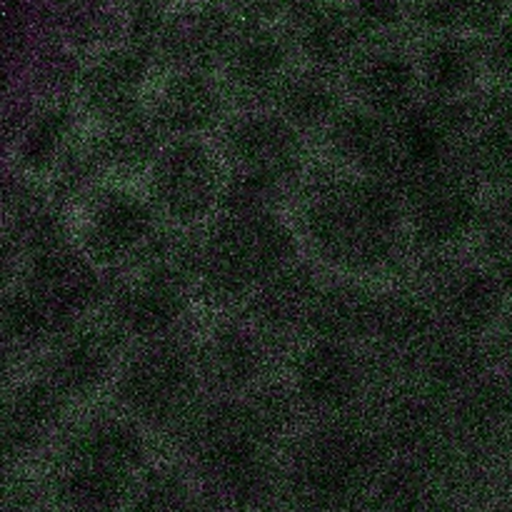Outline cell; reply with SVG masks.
I'll use <instances>...</instances> for the list:
<instances>
[{
	"mask_svg": "<svg viewBox=\"0 0 512 512\" xmlns=\"http://www.w3.org/2000/svg\"><path fill=\"white\" fill-rule=\"evenodd\" d=\"M360 450L348 433H325L310 448L305 460V480L315 493H340L358 473Z\"/></svg>",
	"mask_w": 512,
	"mask_h": 512,
	"instance_id": "29",
	"label": "cell"
},
{
	"mask_svg": "<svg viewBox=\"0 0 512 512\" xmlns=\"http://www.w3.org/2000/svg\"><path fill=\"white\" fill-rule=\"evenodd\" d=\"M413 48L420 88L428 98H470L485 78L483 40L470 35H418Z\"/></svg>",
	"mask_w": 512,
	"mask_h": 512,
	"instance_id": "14",
	"label": "cell"
},
{
	"mask_svg": "<svg viewBox=\"0 0 512 512\" xmlns=\"http://www.w3.org/2000/svg\"><path fill=\"white\" fill-rule=\"evenodd\" d=\"M510 18V0H410V30L418 35H470L483 40Z\"/></svg>",
	"mask_w": 512,
	"mask_h": 512,
	"instance_id": "20",
	"label": "cell"
},
{
	"mask_svg": "<svg viewBox=\"0 0 512 512\" xmlns=\"http://www.w3.org/2000/svg\"><path fill=\"white\" fill-rule=\"evenodd\" d=\"M375 310H378V298L365 293L358 285H333L320 290L305 323L318 335V340L348 343L360 335L373 333Z\"/></svg>",
	"mask_w": 512,
	"mask_h": 512,
	"instance_id": "21",
	"label": "cell"
},
{
	"mask_svg": "<svg viewBox=\"0 0 512 512\" xmlns=\"http://www.w3.org/2000/svg\"><path fill=\"white\" fill-rule=\"evenodd\" d=\"M483 58L485 75L493 78L498 88L512 90V18L483 38Z\"/></svg>",
	"mask_w": 512,
	"mask_h": 512,
	"instance_id": "35",
	"label": "cell"
},
{
	"mask_svg": "<svg viewBox=\"0 0 512 512\" xmlns=\"http://www.w3.org/2000/svg\"><path fill=\"white\" fill-rule=\"evenodd\" d=\"M118 335L115 325L70 328L58 340V348L50 360L48 383L63 398H83L93 393L113 370Z\"/></svg>",
	"mask_w": 512,
	"mask_h": 512,
	"instance_id": "15",
	"label": "cell"
},
{
	"mask_svg": "<svg viewBox=\"0 0 512 512\" xmlns=\"http://www.w3.org/2000/svg\"><path fill=\"white\" fill-rule=\"evenodd\" d=\"M223 85L205 70H168L155 95L153 115L160 133L193 138L218 120Z\"/></svg>",
	"mask_w": 512,
	"mask_h": 512,
	"instance_id": "16",
	"label": "cell"
},
{
	"mask_svg": "<svg viewBox=\"0 0 512 512\" xmlns=\"http://www.w3.org/2000/svg\"><path fill=\"white\" fill-rule=\"evenodd\" d=\"M125 470L100 463L65 460L58 478V498L73 512H113L133 495V483Z\"/></svg>",
	"mask_w": 512,
	"mask_h": 512,
	"instance_id": "22",
	"label": "cell"
},
{
	"mask_svg": "<svg viewBox=\"0 0 512 512\" xmlns=\"http://www.w3.org/2000/svg\"><path fill=\"white\" fill-rule=\"evenodd\" d=\"M145 455L143 435L138 428L120 418H98L85 423L70 438L65 460H83V463H100L108 468L133 473Z\"/></svg>",
	"mask_w": 512,
	"mask_h": 512,
	"instance_id": "25",
	"label": "cell"
},
{
	"mask_svg": "<svg viewBox=\"0 0 512 512\" xmlns=\"http://www.w3.org/2000/svg\"><path fill=\"white\" fill-rule=\"evenodd\" d=\"M295 58V45L285 25L240 23L220 73L225 85L243 98H273L295 70Z\"/></svg>",
	"mask_w": 512,
	"mask_h": 512,
	"instance_id": "10",
	"label": "cell"
},
{
	"mask_svg": "<svg viewBox=\"0 0 512 512\" xmlns=\"http://www.w3.org/2000/svg\"><path fill=\"white\" fill-rule=\"evenodd\" d=\"M493 273L498 275L500 285H503L505 298H512V255L498 260V263H493Z\"/></svg>",
	"mask_w": 512,
	"mask_h": 512,
	"instance_id": "38",
	"label": "cell"
},
{
	"mask_svg": "<svg viewBox=\"0 0 512 512\" xmlns=\"http://www.w3.org/2000/svg\"><path fill=\"white\" fill-rule=\"evenodd\" d=\"M490 98H493V113L512 133V90L498 88L495 93H490Z\"/></svg>",
	"mask_w": 512,
	"mask_h": 512,
	"instance_id": "37",
	"label": "cell"
},
{
	"mask_svg": "<svg viewBox=\"0 0 512 512\" xmlns=\"http://www.w3.org/2000/svg\"><path fill=\"white\" fill-rule=\"evenodd\" d=\"M285 28L295 45V55L303 60L305 68L328 75L345 73L360 50L368 45L348 5L333 0H315L295 18H290Z\"/></svg>",
	"mask_w": 512,
	"mask_h": 512,
	"instance_id": "12",
	"label": "cell"
},
{
	"mask_svg": "<svg viewBox=\"0 0 512 512\" xmlns=\"http://www.w3.org/2000/svg\"><path fill=\"white\" fill-rule=\"evenodd\" d=\"M358 108L395 120L418 103L420 75L415 48L400 38L368 43L343 73Z\"/></svg>",
	"mask_w": 512,
	"mask_h": 512,
	"instance_id": "9",
	"label": "cell"
},
{
	"mask_svg": "<svg viewBox=\"0 0 512 512\" xmlns=\"http://www.w3.org/2000/svg\"><path fill=\"white\" fill-rule=\"evenodd\" d=\"M240 23H280L288 0H223Z\"/></svg>",
	"mask_w": 512,
	"mask_h": 512,
	"instance_id": "36",
	"label": "cell"
},
{
	"mask_svg": "<svg viewBox=\"0 0 512 512\" xmlns=\"http://www.w3.org/2000/svg\"><path fill=\"white\" fill-rule=\"evenodd\" d=\"M225 153L238 173L283 183L300 163L298 130L278 113L240 115L225 130Z\"/></svg>",
	"mask_w": 512,
	"mask_h": 512,
	"instance_id": "13",
	"label": "cell"
},
{
	"mask_svg": "<svg viewBox=\"0 0 512 512\" xmlns=\"http://www.w3.org/2000/svg\"><path fill=\"white\" fill-rule=\"evenodd\" d=\"M333 3H350V0H333Z\"/></svg>",
	"mask_w": 512,
	"mask_h": 512,
	"instance_id": "39",
	"label": "cell"
},
{
	"mask_svg": "<svg viewBox=\"0 0 512 512\" xmlns=\"http://www.w3.org/2000/svg\"><path fill=\"white\" fill-rule=\"evenodd\" d=\"M328 128L330 148L343 163L355 165L368 173V178H378L395 188L400 155L393 120H385L363 108H350L340 110Z\"/></svg>",
	"mask_w": 512,
	"mask_h": 512,
	"instance_id": "17",
	"label": "cell"
},
{
	"mask_svg": "<svg viewBox=\"0 0 512 512\" xmlns=\"http://www.w3.org/2000/svg\"><path fill=\"white\" fill-rule=\"evenodd\" d=\"M223 185L213 153L198 140L178 138L155 158L150 193L158 213L188 225L220 205Z\"/></svg>",
	"mask_w": 512,
	"mask_h": 512,
	"instance_id": "5",
	"label": "cell"
},
{
	"mask_svg": "<svg viewBox=\"0 0 512 512\" xmlns=\"http://www.w3.org/2000/svg\"><path fill=\"white\" fill-rule=\"evenodd\" d=\"M85 258L100 265H118L140 258L155 243V208L125 190L95 195L80 220Z\"/></svg>",
	"mask_w": 512,
	"mask_h": 512,
	"instance_id": "8",
	"label": "cell"
},
{
	"mask_svg": "<svg viewBox=\"0 0 512 512\" xmlns=\"http://www.w3.org/2000/svg\"><path fill=\"white\" fill-rule=\"evenodd\" d=\"M63 408V395L48 380H33L15 390L5 408V445L8 450L35 448L53 430Z\"/></svg>",
	"mask_w": 512,
	"mask_h": 512,
	"instance_id": "26",
	"label": "cell"
},
{
	"mask_svg": "<svg viewBox=\"0 0 512 512\" xmlns=\"http://www.w3.org/2000/svg\"><path fill=\"white\" fill-rule=\"evenodd\" d=\"M70 133V115L65 108L43 110L20 135L18 155L30 170H43L58 160L65 138Z\"/></svg>",
	"mask_w": 512,
	"mask_h": 512,
	"instance_id": "30",
	"label": "cell"
},
{
	"mask_svg": "<svg viewBox=\"0 0 512 512\" xmlns=\"http://www.w3.org/2000/svg\"><path fill=\"white\" fill-rule=\"evenodd\" d=\"M430 310L410 295H385L378 300L373 333L390 343H410L430 328Z\"/></svg>",
	"mask_w": 512,
	"mask_h": 512,
	"instance_id": "31",
	"label": "cell"
},
{
	"mask_svg": "<svg viewBox=\"0 0 512 512\" xmlns=\"http://www.w3.org/2000/svg\"><path fill=\"white\" fill-rule=\"evenodd\" d=\"M125 18V40L155 53L160 33L183 0H120Z\"/></svg>",
	"mask_w": 512,
	"mask_h": 512,
	"instance_id": "33",
	"label": "cell"
},
{
	"mask_svg": "<svg viewBox=\"0 0 512 512\" xmlns=\"http://www.w3.org/2000/svg\"><path fill=\"white\" fill-rule=\"evenodd\" d=\"M295 393L318 410L340 408L360 385V365L345 343L318 340L295 360Z\"/></svg>",
	"mask_w": 512,
	"mask_h": 512,
	"instance_id": "19",
	"label": "cell"
},
{
	"mask_svg": "<svg viewBox=\"0 0 512 512\" xmlns=\"http://www.w3.org/2000/svg\"><path fill=\"white\" fill-rule=\"evenodd\" d=\"M273 100L280 118L288 120L295 130L330 125L340 113V93L333 75L305 65L283 80Z\"/></svg>",
	"mask_w": 512,
	"mask_h": 512,
	"instance_id": "24",
	"label": "cell"
},
{
	"mask_svg": "<svg viewBox=\"0 0 512 512\" xmlns=\"http://www.w3.org/2000/svg\"><path fill=\"white\" fill-rule=\"evenodd\" d=\"M318 293L320 288L315 283V275L308 268L288 265L255 290V318L270 328H288L300 320H308Z\"/></svg>",
	"mask_w": 512,
	"mask_h": 512,
	"instance_id": "27",
	"label": "cell"
},
{
	"mask_svg": "<svg viewBox=\"0 0 512 512\" xmlns=\"http://www.w3.org/2000/svg\"><path fill=\"white\" fill-rule=\"evenodd\" d=\"M198 360L178 343L153 340L123 368L118 393L125 408L148 423H165L185 413L198 385Z\"/></svg>",
	"mask_w": 512,
	"mask_h": 512,
	"instance_id": "3",
	"label": "cell"
},
{
	"mask_svg": "<svg viewBox=\"0 0 512 512\" xmlns=\"http://www.w3.org/2000/svg\"><path fill=\"white\" fill-rule=\"evenodd\" d=\"M478 233L493 263L512 255V190H505L480 210Z\"/></svg>",
	"mask_w": 512,
	"mask_h": 512,
	"instance_id": "34",
	"label": "cell"
},
{
	"mask_svg": "<svg viewBox=\"0 0 512 512\" xmlns=\"http://www.w3.org/2000/svg\"><path fill=\"white\" fill-rule=\"evenodd\" d=\"M295 235L275 215H225L198 248V283L215 300H238L293 265Z\"/></svg>",
	"mask_w": 512,
	"mask_h": 512,
	"instance_id": "2",
	"label": "cell"
},
{
	"mask_svg": "<svg viewBox=\"0 0 512 512\" xmlns=\"http://www.w3.org/2000/svg\"><path fill=\"white\" fill-rule=\"evenodd\" d=\"M510 8H512V0H510Z\"/></svg>",
	"mask_w": 512,
	"mask_h": 512,
	"instance_id": "40",
	"label": "cell"
},
{
	"mask_svg": "<svg viewBox=\"0 0 512 512\" xmlns=\"http://www.w3.org/2000/svg\"><path fill=\"white\" fill-rule=\"evenodd\" d=\"M188 275L143 260L140 275L115 298L113 325L120 335L163 340L185 308Z\"/></svg>",
	"mask_w": 512,
	"mask_h": 512,
	"instance_id": "11",
	"label": "cell"
},
{
	"mask_svg": "<svg viewBox=\"0 0 512 512\" xmlns=\"http://www.w3.org/2000/svg\"><path fill=\"white\" fill-rule=\"evenodd\" d=\"M198 368L210 385L233 393L248 388L258 378L263 368V353L250 333L240 328H223L215 330L203 345Z\"/></svg>",
	"mask_w": 512,
	"mask_h": 512,
	"instance_id": "23",
	"label": "cell"
},
{
	"mask_svg": "<svg viewBox=\"0 0 512 512\" xmlns=\"http://www.w3.org/2000/svg\"><path fill=\"white\" fill-rule=\"evenodd\" d=\"M153 65L158 60L150 48L130 40L108 45L80 65L75 80L80 100L103 125L138 113L140 93Z\"/></svg>",
	"mask_w": 512,
	"mask_h": 512,
	"instance_id": "7",
	"label": "cell"
},
{
	"mask_svg": "<svg viewBox=\"0 0 512 512\" xmlns=\"http://www.w3.org/2000/svg\"><path fill=\"white\" fill-rule=\"evenodd\" d=\"M403 203L378 178L318 185L305 208V233L318 253L345 270L383 268L398 250Z\"/></svg>",
	"mask_w": 512,
	"mask_h": 512,
	"instance_id": "1",
	"label": "cell"
},
{
	"mask_svg": "<svg viewBox=\"0 0 512 512\" xmlns=\"http://www.w3.org/2000/svg\"><path fill=\"white\" fill-rule=\"evenodd\" d=\"M345 5L365 43L395 40L410 28V0H350Z\"/></svg>",
	"mask_w": 512,
	"mask_h": 512,
	"instance_id": "32",
	"label": "cell"
},
{
	"mask_svg": "<svg viewBox=\"0 0 512 512\" xmlns=\"http://www.w3.org/2000/svg\"><path fill=\"white\" fill-rule=\"evenodd\" d=\"M160 130L153 118H145L143 113L125 115V118L105 123L103 135H98V143L93 145L90 155H93L95 165L103 168L128 170L143 168L148 160L158 158Z\"/></svg>",
	"mask_w": 512,
	"mask_h": 512,
	"instance_id": "28",
	"label": "cell"
},
{
	"mask_svg": "<svg viewBox=\"0 0 512 512\" xmlns=\"http://www.w3.org/2000/svg\"><path fill=\"white\" fill-rule=\"evenodd\" d=\"M505 290L493 270L463 265L445 270L435 285V310L463 335L483 333L503 310Z\"/></svg>",
	"mask_w": 512,
	"mask_h": 512,
	"instance_id": "18",
	"label": "cell"
},
{
	"mask_svg": "<svg viewBox=\"0 0 512 512\" xmlns=\"http://www.w3.org/2000/svg\"><path fill=\"white\" fill-rule=\"evenodd\" d=\"M240 20L223 0H183L165 23L155 60L165 70L215 73L238 35Z\"/></svg>",
	"mask_w": 512,
	"mask_h": 512,
	"instance_id": "6",
	"label": "cell"
},
{
	"mask_svg": "<svg viewBox=\"0 0 512 512\" xmlns=\"http://www.w3.org/2000/svg\"><path fill=\"white\" fill-rule=\"evenodd\" d=\"M400 193L408 198L415 235L430 248H443L478 225V180L460 160L413 175Z\"/></svg>",
	"mask_w": 512,
	"mask_h": 512,
	"instance_id": "4",
	"label": "cell"
}]
</instances>
